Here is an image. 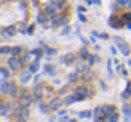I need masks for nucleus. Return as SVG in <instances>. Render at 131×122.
<instances>
[{"label":"nucleus","mask_w":131,"mask_h":122,"mask_svg":"<svg viewBox=\"0 0 131 122\" xmlns=\"http://www.w3.org/2000/svg\"><path fill=\"white\" fill-rule=\"evenodd\" d=\"M63 102H65V101H61V99H58V97H56V99H52V101L49 102V108H50V109H58Z\"/></svg>","instance_id":"nucleus-8"},{"label":"nucleus","mask_w":131,"mask_h":122,"mask_svg":"<svg viewBox=\"0 0 131 122\" xmlns=\"http://www.w3.org/2000/svg\"><path fill=\"white\" fill-rule=\"evenodd\" d=\"M74 93L77 95V101H83V99H86V97H90V95H92V90H88L86 86H77Z\"/></svg>","instance_id":"nucleus-1"},{"label":"nucleus","mask_w":131,"mask_h":122,"mask_svg":"<svg viewBox=\"0 0 131 122\" xmlns=\"http://www.w3.org/2000/svg\"><path fill=\"white\" fill-rule=\"evenodd\" d=\"M29 59H31V52H27V50H25V52H22V61H24V63H27Z\"/></svg>","instance_id":"nucleus-25"},{"label":"nucleus","mask_w":131,"mask_h":122,"mask_svg":"<svg viewBox=\"0 0 131 122\" xmlns=\"http://www.w3.org/2000/svg\"><path fill=\"white\" fill-rule=\"evenodd\" d=\"M83 79H84V81H90V79H92V74H90V72H86V74L83 75Z\"/></svg>","instance_id":"nucleus-34"},{"label":"nucleus","mask_w":131,"mask_h":122,"mask_svg":"<svg viewBox=\"0 0 131 122\" xmlns=\"http://www.w3.org/2000/svg\"><path fill=\"white\" fill-rule=\"evenodd\" d=\"M131 97V83H127V86H126V90H124V93H122V99L126 101V99H129Z\"/></svg>","instance_id":"nucleus-20"},{"label":"nucleus","mask_w":131,"mask_h":122,"mask_svg":"<svg viewBox=\"0 0 131 122\" xmlns=\"http://www.w3.org/2000/svg\"><path fill=\"white\" fill-rule=\"evenodd\" d=\"M63 101H65V104H74V102H77V95H75V93H72V95H67Z\"/></svg>","instance_id":"nucleus-16"},{"label":"nucleus","mask_w":131,"mask_h":122,"mask_svg":"<svg viewBox=\"0 0 131 122\" xmlns=\"http://www.w3.org/2000/svg\"><path fill=\"white\" fill-rule=\"evenodd\" d=\"M18 31H20V32H25V31H27V29H25V27H24V24H20V27H18Z\"/></svg>","instance_id":"nucleus-37"},{"label":"nucleus","mask_w":131,"mask_h":122,"mask_svg":"<svg viewBox=\"0 0 131 122\" xmlns=\"http://www.w3.org/2000/svg\"><path fill=\"white\" fill-rule=\"evenodd\" d=\"M38 22H40V24H47V22H49V15H47V11H41V13L38 15Z\"/></svg>","instance_id":"nucleus-15"},{"label":"nucleus","mask_w":131,"mask_h":122,"mask_svg":"<svg viewBox=\"0 0 131 122\" xmlns=\"http://www.w3.org/2000/svg\"><path fill=\"white\" fill-rule=\"evenodd\" d=\"M65 2H67V0H65Z\"/></svg>","instance_id":"nucleus-44"},{"label":"nucleus","mask_w":131,"mask_h":122,"mask_svg":"<svg viewBox=\"0 0 131 122\" xmlns=\"http://www.w3.org/2000/svg\"><path fill=\"white\" fill-rule=\"evenodd\" d=\"M13 117H16V118H27V117H29V106H20V108H16V109L13 111Z\"/></svg>","instance_id":"nucleus-2"},{"label":"nucleus","mask_w":131,"mask_h":122,"mask_svg":"<svg viewBox=\"0 0 131 122\" xmlns=\"http://www.w3.org/2000/svg\"><path fill=\"white\" fill-rule=\"evenodd\" d=\"M32 4H34V6H38V0H32Z\"/></svg>","instance_id":"nucleus-41"},{"label":"nucleus","mask_w":131,"mask_h":122,"mask_svg":"<svg viewBox=\"0 0 131 122\" xmlns=\"http://www.w3.org/2000/svg\"><path fill=\"white\" fill-rule=\"evenodd\" d=\"M29 77H31V72H25V74H22L20 81H22V83H27V81H29Z\"/></svg>","instance_id":"nucleus-26"},{"label":"nucleus","mask_w":131,"mask_h":122,"mask_svg":"<svg viewBox=\"0 0 131 122\" xmlns=\"http://www.w3.org/2000/svg\"><path fill=\"white\" fill-rule=\"evenodd\" d=\"M16 32V29L11 25V27H6V29H2V34H4V38H9V36H13Z\"/></svg>","instance_id":"nucleus-12"},{"label":"nucleus","mask_w":131,"mask_h":122,"mask_svg":"<svg viewBox=\"0 0 131 122\" xmlns=\"http://www.w3.org/2000/svg\"><path fill=\"white\" fill-rule=\"evenodd\" d=\"M40 109H41L43 113H47V111H49L50 108H49V104H45V102H40Z\"/></svg>","instance_id":"nucleus-28"},{"label":"nucleus","mask_w":131,"mask_h":122,"mask_svg":"<svg viewBox=\"0 0 131 122\" xmlns=\"http://www.w3.org/2000/svg\"><path fill=\"white\" fill-rule=\"evenodd\" d=\"M79 20H81V22H86V16H84L83 13H79Z\"/></svg>","instance_id":"nucleus-36"},{"label":"nucleus","mask_w":131,"mask_h":122,"mask_svg":"<svg viewBox=\"0 0 131 122\" xmlns=\"http://www.w3.org/2000/svg\"><path fill=\"white\" fill-rule=\"evenodd\" d=\"M22 58H18V56H11L9 58V68L11 70H20L22 68Z\"/></svg>","instance_id":"nucleus-3"},{"label":"nucleus","mask_w":131,"mask_h":122,"mask_svg":"<svg viewBox=\"0 0 131 122\" xmlns=\"http://www.w3.org/2000/svg\"><path fill=\"white\" fill-rule=\"evenodd\" d=\"M97 63V56H90L88 58V65H95Z\"/></svg>","instance_id":"nucleus-32"},{"label":"nucleus","mask_w":131,"mask_h":122,"mask_svg":"<svg viewBox=\"0 0 131 122\" xmlns=\"http://www.w3.org/2000/svg\"><path fill=\"white\" fill-rule=\"evenodd\" d=\"M32 99H34V97H31V93H29L27 90H22V92H20V102H22V106H29V104L32 102Z\"/></svg>","instance_id":"nucleus-4"},{"label":"nucleus","mask_w":131,"mask_h":122,"mask_svg":"<svg viewBox=\"0 0 131 122\" xmlns=\"http://www.w3.org/2000/svg\"><path fill=\"white\" fill-rule=\"evenodd\" d=\"M38 68H40V59H34V61H32V63L29 65V72L32 74V72H36Z\"/></svg>","instance_id":"nucleus-17"},{"label":"nucleus","mask_w":131,"mask_h":122,"mask_svg":"<svg viewBox=\"0 0 131 122\" xmlns=\"http://www.w3.org/2000/svg\"><path fill=\"white\" fill-rule=\"evenodd\" d=\"M41 92H43V86L40 84V86H36V88H34V92H32V97H34L36 101H40V99H41Z\"/></svg>","instance_id":"nucleus-13"},{"label":"nucleus","mask_w":131,"mask_h":122,"mask_svg":"<svg viewBox=\"0 0 131 122\" xmlns=\"http://www.w3.org/2000/svg\"><path fill=\"white\" fill-rule=\"evenodd\" d=\"M45 74L47 75H54L56 74V66L54 65H45Z\"/></svg>","instance_id":"nucleus-19"},{"label":"nucleus","mask_w":131,"mask_h":122,"mask_svg":"<svg viewBox=\"0 0 131 122\" xmlns=\"http://www.w3.org/2000/svg\"><path fill=\"white\" fill-rule=\"evenodd\" d=\"M31 54L34 56V59H41V56L45 54V50H41V49H34V50H32Z\"/></svg>","instance_id":"nucleus-18"},{"label":"nucleus","mask_w":131,"mask_h":122,"mask_svg":"<svg viewBox=\"0 0 131 122\" xmlns=\"http://www.w3.org/2000/svg\"><path fill=\"white\" fill-rule=\"evenodd\" d=\"M59 122H75V120H74V118H68V117H63Z\"/></svg>","instance_id":"nucleus-35"},{"label":"nucleus","mask_w":131,"mask_h":122,"mask_svg":"<svg viewBox=\"0 0 131 122\" xmlns=\"http://www.w3.org/2000/svg\"><path fill=\"white\" fill-rule=\"evenodd\" d=\"M56 11H59V9H63V6H65V0H52V4H50Z\"/></svg>","instance_id":"nucleus-14"},{"label":"nucleus","mask_w":131,"mask_h":122,"mask_svg":"<svg viewBox=\"0 0 131 122\" xmlns=\"http://www.w3.org/2000/svg\"><path fill=\"white\" fill-rule=\"evenodd\" d=\"M22 54V47H13L11 49V56H20Z\"/></svg>","instance_id":"nucleus-23"},{"label":"nucleus","mask_w":131,"mask_h":122,"mask_svg":"<svg viewBox=\"0 0 131 122\" xmlns=\"http://www.w3.org/2000/svg\"><path fill=\"white\" fill-rule=\"evenodd\" d=\"M16 122H25V118H16Z\"/></svg>","instance_id":"nucleus-40"},{"label":"nucleus","mask_w":131,"mask_h":122,"mask_svg":"<svg viewBox=\"0 0 131 122\" xmlns=\"http://www.w3.org/2000/svg\"><path fill=\"white\" fill-rule=\"evenodd\" d=\"M63 24H67V18H65V16H54V18L50 20V27H59V25H63Z\"/></svg>","instance_id":"nucleus-5"},{"label":"nucleus","mask_w":131,"mask_h":122,"mask_svg":"<svg viewBox=\"0 0 131 122\" xmlns=\"http://www.w3.org/2000/svg\"><path fill=\"white\" fill-rule=\"evenodd\" d=\"M129 66H131V59H129Z\"/></svg>","instance_id":"nucleus-42"},{"label":"nucleus","mask_w":131,"mask_h":122,"mask_svg":"<svg viewBox=\"0 0 131 122\" xmlns=\"http://www.w3.org/2000/svg\"><path fill=\"white\" fill-rule=\"evenodd\" d=\"M117 120H118V113L117 111H113V113H110V115H106L102 118V122H117Z\"/></svg>","instance_id":"nucleus-9"},{"label":"nucleus","mask_w":131,"mask_h":122,"mask_svg":"<svg viewBox=\"0 0 131 122\" xmlns=\"http://www.w3.org/2000/svg\"><path fill=\"white\" fill-rule=\"evenodd\" d=\"M74 61H75V56H72V54L63 58V63H67V65H68V63H74Z\"/></svg>","instance_id":"nucleus-24"},{"label":"nucleus","mask_w":131,"mask_h":122,"mask_svg":"<svg viewBox=\"0 0 131 122\" xmlns=\"http://www.w3.org/2000/svg\"><path fill=\"white\" fill-rule=\"evenodd\" d=\"M27 32H29V34H32V32H34V25H31V27H27Z\"/></svg>","instance_id":"nucleus-38"},{"label":"nucleus","mask_w":131,"mask_h":122,"mask_svg":"<svg viewBox=\"0 0 131 122\" xmlns=\"http://www.w3.org/2000/svg\"><path fill=\"white\" fill-rule=\"evenodd\" d=\"M9 88H11V81L4 79L2 83H0V90H2L4 93H7V95H9Z\"/></svg>","instance_id":"nucleus-10"},{"label":"nucleus","mask_w":131,"mask_h":122,"mask_svg":"<svg viewBox=\"0 0 131 122\" xmlns=\"http://www.w3.org/2000/svg\"><path fill=\"white\" fill-rule=\"evenodd\" d=\"M54 54H56V50H54V49H49V47L45 49V56H49V58H50V56H54Z\"/></svg>","instance_id":"nucleus-30"},{"label":"nucleus","mask_w":131,"mask_h":122,"mask_svg":"<svg viewBox=\"0 0 131 122\" xmlns=\"http://www.w3.org/2000/svg\"><path fill=\"white\" fill-rule=\"evenodd\" d=\"M0 54H11V47H0Z\"/></svg>","instance_id":"nucleus-29"},{"label":"nucleus","mask_w":131,"mask_h":122,"mask_svg":"<svg viewBox=\"0 0 131 122\" xmlns=\"http://www.w3.org/2000/svg\"><path fill=\"white\" fill-rule=\"evenodd\" d=\"M110 25H111L113 29H118V27H122V20L117 18V16H111V18H110Z\"/></svg>","instance_id":"nucleus-7"},{"label":"nucleus","mask_w":131,"mask_h":122,"mask_svg":"<svg viewBox=\"0 0 131 122\" xmlns=\"http://www.w3.org/2000/svg\"><path fill=\"white\" fill-rule=\"evenodd\" d=\"M79 117L81 118H90L92 117V111H79Z\"/></svg>","instance_id":"nucleus-27"},{"label":"nucleus","mask_w":131,"mask_h":122,"mask_svg":"<svg viewBox=\"0 0 131 122\" xmlns=\"http://www.w3.org/2000/svg\"><path fill=\"white\" fill-rule=\"evenodd\" d=\"M122 111H124V115H126V122H129V120H131V104H124V106H122Z\"/></svg>","instance_id":"nucleus-11"},{"label":"nucleus","mask_w":131,"mask_h":122,"mask_svg":"<svg viewBox=\"0 0 131 122\" xmlns=\"http://www.w3.org/2000/svg\"><path fill=\"white\" fill-rule=\"evenodd\" d=\"M79 58H83V59H86V58H90V54H88V52H86V50L83 49V50L79 52Z\"/></svg>","instance_id":"nucleus-31"},{"label":"nucleus","mask_w":131,"mask_h":122,"mask_svg":"<svg viewBox=\"0 0 131 122\" xmlns=\"http://www.w3.org/2000/svg\"><path fill=\"white\" fill-rule=\"evenodd\" d=\"M67 32H70V27H65V29L61 31V34H67Z\"/></svg>","instance_id":"nucleus-39"},{"label":"nucleus","mask_w":131,"mask_h":122,"mask_svg":"<svg viewBox=\"0 0 131 122\" xmlns=\"http://www.w3.org/2000/svg\"><path fill=\"white\" fill-rule=\"evenodd\" d=\"M0 74H2L4 77H9V70H6V68H0Z\"/></svg>","instance_id":"nucleus-33"},{"label":"nucleus","mask_w":131,"mask_h":122,"mask_svg":"<svg viewBox=\"0 0 131 122\" xmlns=\"http://www.w3.org/2000/svg\"><path fill=\"white\" fill-rule=\"evenodd\" d=\"M6 2H9V0H6Z\"/></svg>","instance_id":"nucleus-43"},{"label":"nucleus","mask_w":131,"mask_h":122,"mask_svg":"<svg viewBox=\"0 0 131 122\" xmlns=\"http://www.w3.org/2000/svg\"><path fill=\"white\" fill-rule=\"evenodd\" d=\"M9 113V104H0V115H7Z\"/></svg>","instance_id":"nucleus-22"},{"label":"nucleus","mask_w":131,"mask_h":122,"mask_svg":"<svg viewBox=\"0 0 131 122\" xmlns=\"http://www.w3.org/2000/svg\"><path fill=\"white\" fill-rule=\"evenodd\" d=\"M79 79V72H72L70 75H68V83H75Z\"/></svg>","instance_id":"nucleus-21"},{"label":"nucleus","mask_w":131,"mask_h":122,"mask_svg":"<svg viewBox=\"0 0 131 122\" xmlns=\"http://www.w3.org/2000/svg\"><path fill=\"white\" fill-rule=\"evenodd\" d=\"M115 41H117L118 49L122 50V54H124V56H129V47H127V45H126V43H124V41H122L120 38H115Z\"/></svg>","instance_id":"nucleus-6"}]
</instances>
